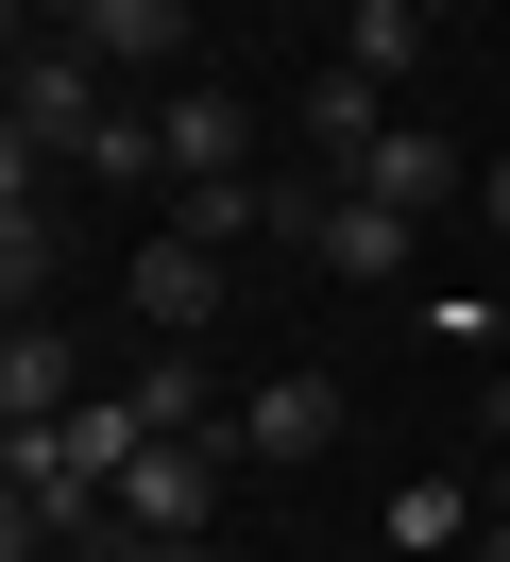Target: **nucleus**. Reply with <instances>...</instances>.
<instances>
[{
    "label": "nucleus",
    "instance_id": "nucleus-8",
    "mask_svg": "<svg viewBox=\"0 0 510 562\" xmlns=\"http://www.w3.org/2000/svg\"><path fill=\"white\" fill-rule=\"evenodd\" d=\"M136 307H154V341H204L238 290H222V256H204V239H154V256H136Z\"/></svg>",
    "mask_w": 510,
    "mask_h": 562
},
{
    "label": "nucleus",
    "instance_id": "nucleus-5",
    "mask_svg": "<svg viewBox=\"0 0 510 562\" xmlns=\"http://www.w3.org/2000/svg\"><path fill=\"white\" fill-rule=\"evenodd\" d=\"M68 35L102 52V86H136V69H170V52L204 35V0H86V18H68Z\"/></svg>",
    "mask_w": 510,
    "mask_h": 562
},
{
    "label": "nucleus",
    "instance_id": "nucleus-6",
    "mask_svg": "<svg viewBox=\"0 0 510 562\" xmlns=\"http://www.w3.org/2000/svg\"><path fill=\"white\" fill-rule=\"evenodd\" d=\"M204 171H256V103L238 86H170V188H204Z\"/></svg>",
    "mask_w": 510,
    "mask_h": 562
},
{
    "label": "nucleus",
    "instance_id": "nucleus-11",
    "mask_svg": "<svg viewBox=\"0 0 510 562\" xmlns=\"http://www.w3.org/2000/svg\"><path fill=\"white\" fill-rule=\"evenodd\" d=\"M374 137H392V86H374V69H306V154H340V171H358Z\"/></svg>",
    "mask_w": 510,
    "mask_h": 562
},
{
    "label": "nucleus",
    "instance_id": "nucleus-13",
    "mask_svg": "<svg viewBox=\"0 0 510 562\" xmlns=\"http://www.w3.org/2000/svg\"><path fill=\"white\" fill-rule=\"evenodd\" d=\"M476 222H494V239H510V154H494V171H476Z\"/></svg>",
    "mask_w": 510,
    "mask_h": 562
},
{
    "label": "nucleus",
    "instance_id": "nucleus-10",
    "mask_svg": "<svg viewBox=\"0 0 510 562\" xmlns=\"http://www.w3.org/2000/svg\"><path fill=\"white\" fill-rule=\"evenodd\" d=\"M340 188H358V205H392V222H426L442 188H460V154H442V137H408V120H392V137H374V154H358Z\"/></svg>",
    "mask_w": 510,
    "mask_h": 562
},
{
    "label": "nucleus",
    "instance_id": "nucleus-4",
    "mask_svg": "<svg viewBox=\"0 0 510 562\" xmlns=\"http://www.w3.org/2000/svg\"><path fill=\"white\" fill-rule=\"evenodd\" d=\"M306 256H324L340 290H408V222L358 205V188H324V205H306Z\"/></svg>",
    "mask_w": 510,
    "mask_h": 562
},
{
    "label": "nucleus",
    "instance_id": "nucleus-3",
    "mask_svg": "<svg viewBox=\"0 0 510 562\" xmlns=\"http://www.w3.org/2000/svg\"><path fill=\"white\" fill-rule=\"evenodd\" d=\"M68 409H86V358H68L52 307H18V324H0V426L34 443V426H68Z\"/></svg>",
    "mask_w": 510,
    "mask_h": 562
},
{
    "label": "nucleus",
    "instance_id": "nucleus-15",
    "mask_svg": "<svg viewBox=\"0 0 510 562\" xmlns=\"http://www.w3.org/2000/svg\"><path fill=\"white\" fill-rule=\"evenodd\" d=\"M120 562H222V528H188V546H120Z\"/></svg>",
    "mask_w": 510,
    "mask_h": 562
},
{
    "label": "nucleus",
    "instance_id": "nucleus-9",
    "mask_svg": "<svg viewBox=\"0 0 510 562\" xmlns=\"http://www.w3.org/2000/svg\"><path fill=\"white\" fill-rule=\"evenodd\" d=\"M136 426H154V443H222V392H204V341H170V358H136Z\"/></svg>",
    "mask_w": 510,
    "mask_h": 562
},
{
    "label": "nucleus",
    "instance_id": "nucleus-14",
    "mask_svg": "<svg viewBox=\"0 0 510 562\" xmlns=\"http://www.w3.org/2000/svg\"><path fill=\"white\" fill-rule=\"evenodd\" d=\"M460 562H510V494H494V512H476V546H460Z\"/></svg>",
    "mask_w": 510,
    "mask_h": 562
},
{
    "label": "nucleus",
    "instance_id": "nucleus-16",
    "mask_svg": "<svg viewBox=\"0 0 510 562\" xmlns=\"http://www.w3.org/2000/svg\"><path fill=\"white\" fill-rule=\"evenodd\" d=\"M426 18H476V0H426Z\"/></svg>",
    "mask_w": 510,
    "mask_h": 562
},
{
    "label": "nucleus",
    "instance_id": "nucleus-1",
    "mask_svg": "<svg viewBox=\"0 0 510 562\" xmlns=\"http://www.w3.org/2000/svg\"><path fill=\"white\" fill-rule=\"evenodd\" d=\"M120 120V86H102V52L86 35H18V86H0V154H34V171H86V137Z\"/></svg>",
    "mask_w": 510,
    "mask_h": 562
},
{
    "label": "nucleus",
    "instance_id": "nucleus-7",
    "mask_svg": "<svg viewBox=\"0 0 510 562\" xmlns=\"http://www.w3.org/2000/svg\"><path fill=\"white\" fill-rule=\"evenodd\" d=\"M170 239H204V256H238V239H290V188H256V171H204V188H170Z\"/></svg>",
    "mask_w": 510,
    "mask_h": 562
},
{
    "label": "nucleus",
    "instance_id": "nucleus-12",
    "mask_svg": "<svg viewBox=\"0 0 510 562\" xmlns=\"http://www.w3.org/2000/svg\"><path fill=\"white\" fill-rule=\"evenodd\" d=\"M426 35H442L426 0H340V69H374V86H392V69H426Z\"/></svg>",
    "mask_w": 510,
    "mask_h": 562
},
{
    "label": "nucleus",
    "instance_id": "nucleus-2",
    "mask_svg": "<svg viewBox=\"0 0 510 562\" xmlns=\"http://www.w3.org/2000/svg\"><path fill=\"white\" fill-rule=\"evenodd\" d=\"M340 426H358V409H340V375H272V392H238V409H222V460H324Z\"/></svg>",
    "mask_w": 510,
    "mask_h": 562
}]
</instances>
